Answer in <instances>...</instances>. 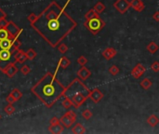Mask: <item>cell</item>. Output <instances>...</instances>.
<instances>
[{
	"instance_id": "6da1fadb",
	"label": "cell",
	"mask_w": 159,
	"mask_h": 134,
	"mask_svg": "<svg viewBox=\"0 0 159 134\" xmlns=\"http://www.w3.org/2000/svg\"><path fill=\"white\" fill-rule=\"evenodd\" d=\"M32 28L51 48H56L77 26V22L56 1H51L37 15Z\"/></svg>"
},
{
	"instance_id": "7a4b0ae2",
	"label": "cell",
	"mask_w": 159,
	"mask_h": 134,
	"mask_svg": "<svg viewBox=\"0 0 159 134\" xmlns=\"http://www.w3.org/2000/svg\"><path fill=\"white\" fill-rule=\"evenodd\" d=\"M65 89L66 87L57 78L56 74L48 72L32 87L31 91L45 106L51 108L64 96Z\"/></svg>"
},
{
	"instance_id": "3957f363",
	"label": "cell",
	"mask_w": 159,
	"mask_h": 134,
	"mask_svg": "<svg viewBox=\"0 0 159 134\" xmlns=\"http://www.w3.org/2000/svg\"><path fill=\"white\" fill-rule=\"evenodd\" d=\"M84 26L92 35H97L105 26V21L100 16H98L91 20H86L84 22Z\"/></svg>"
},
{
	"instance_id": "277c9868",
	"label": "cell",
	"mask_w": 159,
	"mask_h": 134,
	"mask_svg": "<svg viewBox=\"0 0 159 134\" xmlns=\"http://www.w3.org/2000/svg\"><path fill=\"white\" fill-rule=\"evenodd\" d=\"M76 114L75 111H67L66 113L60 118V122L61 124L66 128H72V126L76 123Z\"/></svg>"
},
{
	"instance_id": "5b68a950",
	"label": "cell",
	"mask_w": 159,
	"mask_h": 134,
	"mask_svg": "<svg viewBox=\"0 0 159 134\" xmlns=\"http://www.w3.org/2000/svg\"><path fill=\"white\" fill-rule=\"evenodd\" d=\"M89 92L87 91H78L75 94H73L72 96H70L69 98L71 99V101L73 102V106L76 109H78L88 98Z\"/></svg>"
},
{
	"instance_id": "8992f818",
	"label": "cell",
	"mask_w": 159,
	"mask_h": 134,
	"mask_svg": "<svg viewBox=\"0 0 159 134\" xmlns=\"http://www.w3.org/2000/svg\"><path fill=\"white\" fill-rule=\"evenodd\" d=\"M6 29H7V31L9 32V36H10V38L11 39H15V38H17V37H19L20 36V35L22 33V29H20V27H18L13 21H9V24H8V25H7V27H6Z\"/></svg>"
},
{
	"instance_id": "52a82bcc",
	"label": "cell",
	"mask_w": 159,
	"mask_h": 134,
	"mask_svg": "<svg viewBox=\"0 0 159 134\" xmlns=\"http://www.w3.org/2000/svg\"><path fill=\"white\" fill-rule=\"evenodd\" d=\"M113 8L116 9L117 11H119L121 14H125L128 9L130 8V4L128 0H116V1L113 3Z\"/></svg>"
},
{
	"instance_id": "ba28073f",
	"label": "cell",
	"mask_w": 159,
	"mask_h": 134,
	"mask_svg": "<svg viewBox=\"0 0 159 134\" xmlns=\"http://www.w3.org/2000/svg\"><path fill=\"white\" fill-rule=\"evenodd\" d=\"M104 97V94L101 91V89L99 87H95L89 91L88 98L91 100L95 103H99Z\"/></svg>"
},
{
	"instance_id": "9c48e42d",
	"label": "cell",
	"mask_w": 159,
	"mask_h": 134,
	"mask_svg": "<svg viewBox=\"0 0 159 134\" xmlns=\"http://www.w3.org/2000/svg\"><path fill=\"white\" fill-rule=\"evenodd\" d=\"M18 71H19V68L17 67V65H16L14 62H11V61H10L2 72H3L9 78H12L14 76H16V74L18 73Z\"/></svg>"
},
{
	"instance_id": "30bf717a",
	"label": "cell",
	"mask_w": 159,
	"mask_h": 134,
	"mask_svg": "<svg viewBox=\"0 0 159 134\" xmlns=\"http://www.w3.org/2000/svg\"><path fill=\"white\" fill-rule=\"evenodd\" d=\"M146 71L145 66L142 63H138L131 71V76L135 78V79H139Z\"/></svg>"
},
{
	"instance_id": "8fae6325",
	"label": "cell",
	"mask_w": 159,
	"mask_h": 134,
	"mask_svg": "<svg viewBox=\"0 0 159 134\" xmlns=\"http://www.w3.org/2000/svg\"><path fill=\"white\" fill-rule=\"evenodd\" d=\"M14 59H15V61L17 63H20V64H22L24 63L28 59H27V56H26V52L22 50H19L15 52L14 54Z\"/></svg>"
},
{
	"instance_id": "7c38bea8",
	"label": "cell",
	"mask_w": 159,
	"mask_h": 134,
	"mask_svg": "<svg viewBox=\"0 0 159 134\" xmlns=\"http://www.w3.org/2000/svg\"><path fill=\"white\" fill-rule=\"evenodd\" d=\"M13 39L11 38H6L3 40H0V50H12L13 53L15 51L13 50Z\"/></svg>"
},
{
	"instance_id": "4fadbf2b",
	"label": "cell",
	"mask_w": 159,
	"mask_h": 134,
	"mask_svg": "<svg viewBox=\"0 0 159 134\" xmlns=\"http://www.w3.org/2000/svg\"><path fill=\"white\" fill-rule=\"evenodd\" d=\"M90 76H91V72H90L86 66H82L81 68L77 71V76L81 80L85 81L87 80Z\"/></svg>"
},
{
	"instance_id": "5bb4252c",
	"label": "cell",
	"mask_w": 159,
	"mask_h": 134,
	"mask_svg": "<svg viewBox=\"0 0 159 134\" xmlns=\"http://www.w3.org/2000/svg\"><path fill=\"white\" fill-rule=\"evenodd\" d=\"M129 4H130V8L134 9V10H136L137 12L142 11L145 8V6L142 0H131Z\"/></svg>"
},
{
	"instance_id": "9a60e30c",
	"label": "cell",
	"mask_w": 159,
	"mask_h": 134,
	"mask_svg": "<svg viewBox=\"0 0 159 134\" xmlns=\"http://www.w3.org/2000/svg\"><path fill=\"white\" fill-rule=\"evenodd\" d=\"M71 64V61L68 59L67 57H61L58 62V65H57V70L55 72V74H57V71L61 68V69H66L68 68V66Z\"/></svg>"
},
{
	"instance_id": "2e32d148",
	"label": "cell",
	"mask_w": 159,
	"mask_h": 134,
	"mask_svg": "<svg viewBox=\"0 0 159 134\" xmlns=\"http://www.w3.org/2000/svg\"><path fill=\"white\" fill-rule=\"evenodd\" d=\"M116 53H117V51L113 48H107L102 51V54L105 60H111L116 55Z\"/></svg>"
},
{
	"instance_id": "e0dca14e",
	"label": "cell",
	"mask_w": 159,
	"mask_h": 134,
	"mask_svg": "<svg viewBox=\"0 0 159 134\" xmlns=\"http://www.w3.org/2000/svg\"><path fill=\"white\" fill-rule=\"evenodd\" d=\"M12 54H14L12 50H0V60L5 61H9Z\"/></svg>"
},
{
	"instance_id": "ac0fdd59",
	"label": "cell",
	"mask_w": 159,
	"mask_h": 134,
	"mask_svg": "<svg viewBox=\"0 0 159 134\" xmlns=\"http://www.w3.org/2000/svg\"><path fill=\"white\" fill-rule=\"evenodd\" d=\"M63 129H64V127L59 123V124H56V125H50L49 127V131L50 133H53V134H60V133H62L63 132Z\"/></svg>"
},
{
	"instance_id": "d6986e66",
	"label": "cell",
	"mask_w": 159,
	"mask_h": 134,
	"mask_svg": "<svg viewBox=\"0 0 159 134\" xmlns=\"http://www.w3.org/2000/svg\"><path fill=\"white\" fill-rule=\"evenodd\" d=\"M72 132L75 134H83L86 132V128L81 123H76L72 126Z\"/></svg>"
},
{
	"instance_id": "ffe728a7",
	"label": "cell",
	"mask_w": 159,
	"mask_h": 134,
	"mask_svg": "<svg viewBox=\"0 0 159 134\" xmlns=\"http://www.w3.org/2000/svg\"><path fill=\"white\" fill-rule=\"evenodd\" d=\"M146 49H147L148 52H150L151 54H154V53L158 50L159 46H158V45H157L155 42L152 41V42H150V43L148 44V46H147Z\"/></svg>"
},
{
	"instance_id": "44dd1931",
	"label": "cell",
	"mask_w": 159,
	"mask_h": 134,
	"mask_svg": "<svg viewBox=\"0 0 159 134\" xmlns=\"http://www.w3.org/2000/svg\"><path fill=\"white\" fill-rule=\"evenodd\" d=\"M147 123H148L151 127H155V126L159 123V118H158L155 115H151V116L147 118Z\"/></svg>"
},
{
	"instance_id": "7402d4cb",
	"label": "cell",
	"mask_w": 159,
	"mask_h": 134,
	"mask_svg": "<svg viewBox=\"0 0 159 134\" xmlns=\"http://www.w3.org/2000/svg\"><path fill=\"white\" fill-rule=\"evenodd\" d=\"M140 85H141V87L144 89V91H148V89L152 87L153 83H152V81H151L149 78H144V79H142V80L141 81Z\"/></svg>"
},
{
	"instance_id": "603a6c76",
	"label": "cell",
	"mask_w": 159,
	"mask_h": 134,
	"mask_svg": "<svg viewBox=\"0 0 159 134\" xmlns=\"http://www.w3.org/2000/svg\"><path fill=\"white\" fill-rule=\"evenodd\" d=\"M16 101H19V100H20L21 99V97H22V93H21V91H20L19 88H13L12 91H10V93H9Z\"/></svg>"
},
{
	"instance_id": "cb8c5ba5",
	"label": "cell",
	"mask_w": 159,
	"mask_h": 134,
	"mask_svg": "<svg viewBox=\"0 0 159 134\" xmlns=\"http://www.w3.org/2000/svg\"><path fill=\"white\" fill-rule=\"evenodd\" d=\"M61 105H62L63 108H65L66 110H68V109H70L73 106V102L71 101V99L69 97H66L65 96L64 97V100L61 102Z\"/></svg>"
},
{
	"instance_id": "d4e9b609",
	"label": "cell",
	"mask_w": 159,
	"mask_h": 134,
	"mask_svg": "<svg viewBox=\"0 0 159 134\" xmlns=\"http://www.w3.org/2000/svg\"><path fill=\"white\" fill-rule=\"evenodd\" d=\"M100 14H98L93 9H90V10H88L86 14H85V19L87 20H91V19H93V18H96V17H98Z\"/></svg>"
},
{
	"instance_id": "484cf974",
	"label": "cell",
	"mask_w": 159,
	"mask_h": 134,
	"mask_svg": "<svg viewBox=\"0 0 159 134\" xmlns=\"http://www.w3.org/2000/svg\"><path fill=\"white\" fill-rule=\"evenodd\" d=\"M93 9L98 13V14H101V13H102L103 11H104V9H105V5L102 3V2H98L95 6H94V8H93Z\"/></svg>"
},
{
	"instance_id": "4316f807",
	"label": "cell",
	"mask_w": 159,
	"mask_h": 134,
	"mask_svg": "<svg viewBox=\"0 0 159 134\" xmlns=\"http://www.w3.org/2000/svg\"><path fill=\"white\" fill-rule=\"evenodd\" d=\"M4 112L8 115V116H11L12 114H14L15 112V107L12 105V103H9L8 105L5 106L4 108Z\"/></svg>"
},
{
	"instance_id": "83f0119b",
	"label": "cell",
	"mask_w": 159,
	"mask_h": 134,
	"mask_svg": "<svg viewBox=\"0 0 159 134\" xmlns=\"http://www.w3.org/2000/svg\"><path fill=\"white\" fill-rule=\"evenodd\" d=\"M13 50L16 52L17 50H20V48H21V46H22V44H21V42L20 41V39H19V37H17V38H15V39H13Z\"/></svg>"
},
{
	"instance_id": "f1b7e54d",
	"label": "cell",
	"mask_w": 159,
	"mask_h": 134,
	"mask_svg": "<svg viewBox=\"0 0 159 134\" xmlns=\"http://www.w3.org/2000/svg\"><path fill=\"white\" fill-rule=\"evenodd\" d=\"M36 55H37V53L35 52V50L34 49H29V50L26 51V56H27V59H28V60H30V61L34 60V59L36 57Z\"/></svg>"
},
{
	"instance_id": "f546056e",
	"label": "cell",
	"mask_w": 159,
	"mask_h": 134,
	"mask_svg": "<svg viewBox=\"0 0 159 134\" xmlns=\"http://www.w3.org/2000/svg\"><path fill=\"white\" fill-rule=\"evenodd\" d=\"M6 38H10L9 32L6 28H0V40H3Z\"/></svg>"
},
{
	"instance_id": "4dcf8cb0",
	"label": "cell",
	"mask_w": 159,
	"mask_h": 134,
	"mask_svg": "<svg viewBox=\"0 0 159 134\" xmlns=\"http://www.w3.org/2000/svg\"><path fill=\"white\" fill-rule=\"evenodd\" d=\"M92 116H93L92 112L90 111L89 109H86V110H84V111L82 112V117H83V118H85V119H87V120H88V119L91 118Z\"/></svg>"
},
{
	"instance_id": "1f68e13d",
	"label": "cell",
	"mask_w": 159,
	"mask_h": 134,
	"mask_svg": "<svg viewBox=\"0 0 159 134\" xmlns=\"http://www.w3.org/2000/svg\"><path fill=\"white\" fill-rule=\"evenodd\" d=\"M108 72L112 75V76H116L119 74V68L116 65H112L110 68L108 69Z\"/></svg>"
},
{
	"instance_id": "d6a6232c",
	"label": "cell",
	"mask_w": 159,
	"mask_h": 134,
	"mask_svg": "<svg viewBox=\"0 0 159 134\" xmlns=\"http://www.w3.org/2000/svg\"><path fill=\"white\" fill-rule=\"evenodd\" d=\"M20 73L22 74V75H24V76H26V75H28L30 72H31V68L28 66V65H26V64H24L21 66V68L20 69Z\"/></svg>"
},
{
	"instance_id": "836d02e7",
	"label": "cell",
	"mask_w": 159,
	"mask_h": 134,
	"mask_svg": "<svg viewBox=\"0 0 159 134\" xmlns=\"http://www.w3.org/2000/svg\"><path fill=\"white\" fill-rule=\"evenodd\" d=\"M58 50L60 51V53L64 54V53L67 52V50H68V47L66 46L65 44H63V43H60V44L58 45Z\"/></svg>"
},
{
	"instance_id": "e575fe53",
	"label": "cell",
	"mask_w": 159,
	"mask_h": 134,
	"mask_svg": "<svg viewBox=\"0 0 159 134\" xmlns=\"http://www.w3.org/2000/svg\"><path fill=\"white\" fill-rule=\"evenodd\" d=\"M151 70H153L154 73L159 72V61H155L154 62H153L151 64Z\"/></svg>"
},
{
	"instance_id": "d590c367",
	"label": "cell",
	"mask_w": 159,
	"mask_h": 134,
	"mask_svg": "<svg viewBox=\"0 0 159 134\" xmlns=\"http://www.w3.org/2000/svg\"><path fill=\"white\" fill-rule=\"evenodd\" d=\"M37 18V15L34 12H31L28 16H27V20L30 21V24H33V22H35V20H36Z\"/></svg>"
},
{
	"instance_id": "8d00e7d4",
	"label": "cell",
	"mask_w": 159,
	"mask_h": 134,
	"mask_svg": "<svg viewBox=\"0 0 159 134\" xmlns=\"http://www.w3.org/2000/svg\"><path fill=\"white\" fill-rule=\"evenodd\" d=\"M77 62H78L81 66H85L86 63L87 62V59L85 56H80V57L77 59Z\"/></svg>"
},
{
	"instance_id": "74e56055",
	"label": "cell",
	"mask_w": 159,
	"mask_h": 134,
	"mask_svg": "<svg viewBox=\"0 0 159 134\" xmlns=\"http://www.w3.org/2000/svg\"><path fill=\"white\" fill-rule=\"evenodd\" d=\"M8 24H9V21L7 20L6 17L0 19V28H6Z\"/></svg>"
},
{
	"instance_id": "f35d334b",
	"label": "cell",
	"mask_w": 159,
	"mask_h": 134,
	"mask_svg": "<svg viewBox=\"0 0 159 134\" xmlns=\"http://www.w3.org/2000/svg\"><path fill=\"white\" fill-rule=\"evenodd\" d=\"M59 123H61V122H60V118H58V117H51L50 120V125H56V124H59Z\"/></svg>"
},
{
	"instance_id": "ab89813d",
	"label": "cell",
	"mask_w": 159,
	"mask_h": 134,
	"mask_svg": "<svg viewBox=\"0 0 159 134\" xmlns=\"http://www.w3.org/2000/svg\"><path fill=\"white\" fill-rule=\"evenodd\" d=\"M6 102H7L8 103H12V104H13V103H14L15 102H17V101H16L10 94H9V95L7 96V98H6Z\"/></svg>"
},
{
	"instance_id": "60d3db41",
	"label": "cell",
	"mask_w": 159,
	"mask_h": 134,
	"mask_svg": "<svg viewBox=\"0 0 159 134\" xmlns=\"http://www.w3.org/2000/svg\"><path fill=\"white\" fill-rule=\"evenodd\" d=\"M153 19L155 21L159 22V11H156V12L153 15Z\"/></svg>"
},
{
	"instance_id": "b9f144b4",
	"label": "cell",
	"mask_w": 159,
	"mask_h": 134,
	"mask_svg": "<svg viewBox=\"0 0 159 134\" xmlns=\"http://www.w3.org/2000/svg\"><path fill=\"white\" fill-rule=\"evenodd\" d=\"M4 17H6L7 18V13L1 9V8H0V19H1V18H4Z\"/></svg>"
},
{
	"instance_id": "7bdbcfd3",
	"label": "cell",
	"mask_w": 159,
	"mask_h": 134,
	"mask_svg": "<svg viewBox=\"0 0 159 134\" xmlns=\"http://www.w3.org/2000/svg\"><path fill=\"white\" fill-rule=\"evenodd\" d=\"M2 118V117H1V115H0V119H1Z\"/></svg>"
},
{
	"instance_id": "ee69618b",
	"label": "cell",
	"mask_w": 159,
	"mask_h": 134,
	"mask_svg": "<svg viewBox=\"0 0 159 134\" xmlns=\"http://www.w3.org/2000/svg\"><path fill=\"white\" fill-rule=\"evenodd\" d=\"M0 61H1V60H0Z\"/></svg>"
}]
</instances>
